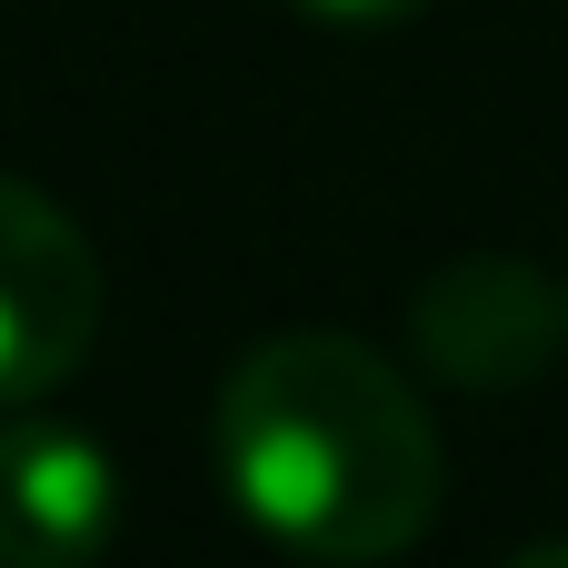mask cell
<instances>
[{
	"instance_id": "cell-2",
	"label": "cell",
	"mask_w": 568,
	"mask_h": 568,
	"mask_svg": "<svg viewBox=\"0 0 568 568\" xmlns=\"http://www.w3.org/2000/svg\"><path fill=\"white\" fill-rule=\"evenodd\" d=\"M568 339V290L519 250H459L409 290V349L449 389H529Z\"/></svg>"
},
{
	"instance_id": "cell-4",
	"label": "cell",
	"mask_w": 568,
	"mask_h": 568,
	"mask_svg": "<svg viewBox=\"0 0 568 568\" xmlns=\"http://www.w3.org/2000/svg\"><path fill=\"white\" fill-rule=\"evenodd\" d=\"M120 529L110 449L70 419H0V568H90Z\"/></svg>"
},
{
	"instance_id": "cell-1",
	"label": "cell",
	"mask_w": 568,
	"mask_h": 568,
	"mask_svg": "<svg viewBox=\"0 0 568 568\" xmlns=\"http://www.w3.org/2000/svg\"><path fill=\"white\" fill-rule=\"evenodd\" d=\"M220 479L300 559L379 568L439 519V429L349 329H280L220 379Z\"/></svg>"
},
{
	"instance_id": "cell-3",
	"label": "cell",
	"mask_w": 568,
	"mask_h": 568,
	"mask_svg": "<svg viewBox=\"0 0 568 568\" xmlns=\"http://www.w3.org/2000/svg\"><path fill=\"white\" fill-rule=\"evenodd\" d=\"M100 339V260L60 200L0 180V409L50 399Z\"/></svg>"
},
{
	"instance_id": "cell-5",
	"label": "cell",
	"mask_w": 568,
	"mask_h": 568,
	"mask_svg": "<svg viewBox=\"0 0 568 568\" xmlns=\"http://www.w3.org/2000/svg\"><path fill=\"white\" fill-rule=\"evenodd\" d=\"M290 10H310V20H339V30H389V20H409L419 0H290Z\"/></svg>"
},
{
	"instance_id": "cell-6",
	"label": "cell",
	"mask_w": 568,
	"mask_h": 568,
	"mask_svg": "<svg viewBox=\"0 0 568 568\" xmlns=\"http://www.w3.org/2000/svg\"><path fill=\"white\" fill-rule=\"evenodd\" d=\"M509 568H568V539H549V549H519Z\"/></svg>"
}]
</instances>
